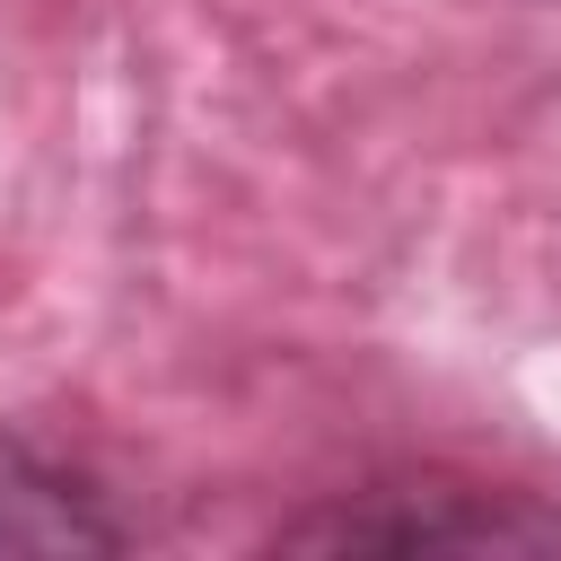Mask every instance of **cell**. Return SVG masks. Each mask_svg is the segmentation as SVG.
I'll return each mask as SVG.
<instances>
[{"label":"cell","mask_w":561,"mask_h":561,"mask_svg":"<svg viewBox=\"0 0 561 561\" xmlns=\"http://www.w3.org/2000/svg\"><path fill=\"white\" fill-rule=\"evenodd\" d=\"M272 543L280 552H552L561 508L482 482H368L272 526Z\"/></svg>","instance_id":"6da1fadb"},{"label":"cell","mask_w":561,"mask_h":561,"mask_svg":"<svg viewBox=\"0 0 561 561\" xmlns=\"http://www.w3.org/2000/svg\"><path fill=\"white\" fill-rule=\"evenodd\" d=\"M131 535L88 465L0 430V552H131Z\"/></svg>","instance_id":"7a4b0ae2"}]
</instances>
